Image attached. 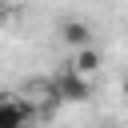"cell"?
<instances>
[{
  "mask_svg": "<svg viewBox=\"0 0 128 128\" xmlns=\"http://www.w3.org/2000/svg\"><path fill=\"white\" fill-rule=\"evenodd\" d=\"M52 92H56L60 100H68V104H84V100L92 96V84H88V76H80V72L68 64V68H60V76L52 80Z\"/></svg>",
  "mask_w": 128,
  "mask_h": 128,
  "instance_id": "obj_1",
  "label": "cell"
},
{
  "mask_svg": "<svg viewBox=\"0 0 128 128\" xmlns=\"http://www.w3.org/2000/svg\"><path fill=\"white\" fill-rule=\"evenodd\" d=\"M32 124V108L20 100V96H4L0 100V128H28Z\"/></svg>",
  "mask_w": 128,
  "mask_h": 128,
  "instance_id": "obj_2",
  "label": "cell"
},
{
  "mask_svg": "<svg viewBox=\"0 0 128 128\" xmlns=\"http://www.w3.org/2000/svg\"><path fill=\"white\" fill-rule=\"evenodd\" d=\"M60 40L72 44V48H88V44H92V28H88L84 20H64V24H60Z\"/></svg>",
  "mask_w": 128,
  "mask_h": 128,
  "instance_id": "obj_3",
  "label": "cell"
},
{
  "mask_svg": "<svg viewBox=\"0 0 128 128\" xmlns=\"http://www.w3.org/2000/svg\"><path fill=\"white\" fill-rule=\"evenodd\" d=\"M68 64H72L80 76H96V72H100V52H96L92 44H88V48H76V56H72Z\"/></svg>",
  "mask_w": 128,
  "mask_h": 128,
  "instance_id": "obj_4",
  "label": "cell"
},
{
  "mask_svg": "<svg viewBox=\"0 0 128 128\" xmlns=\"http://www.w3.org/2000/svg\"><path fill=\"white\" fill-rule=\"evenodd\" d=\"M120 88H124V96H128V76H124V80H120Z\"/></svg>",
  "mask_w": 128,
  "mask_h": 128,
  "instance_id": "obj_5",
  "label": "cell"
},
{
  "mask_svg": "<svg viewBox=\"0 0 128 128\" xmlns=\"http://www.w3.org/2000/svg\"><path fill=\"white\" fill-rule=\"evenodd\" d=\"M28 128H32V124H28Z\"/></svg>",
  "mask_w": 128,
  "mask_h": 128,
  "instance_id": "obj_6",
  "label": "cell"
}]
</instances>
